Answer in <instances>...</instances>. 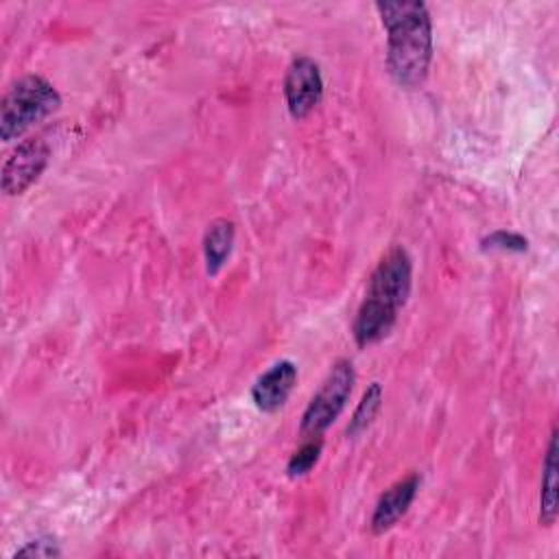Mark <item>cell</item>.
<instances>
[{"mask_svg": "<svg viewBox=\"0 0 559 559\" xmlns=\"http://www.w3.org/2000/svg\"><path fill=\"white\" fill-rule=\"evenodd\" d=\"M413 284V262L402 245L391 247L376 264L365 299L356 312L352 332L358 347L373 345L389 336L404 308Z\"/></svg>", "mask_w": 559, "mask_h": 559, "instance_id": "6da1fadb", "label": "cell"}, {"mask_svg": "<svg viewBox=\"0 0 559 559\" xmlns=\"http://www.w3.org/2000/svg\"><path fill=\"white\" fill-rule=\"evenodd\" d=\"M386 28V66L402 87L424 83L432 59V24L424 2H378Z\"/></svg>", "mask_w": 559, "mask_h": 559, "instance_id": "7a4b0ae2", "label": "cell"}, {"mask_svg": "<svg viewBox=\"0 0 559 559\" xmlns=\"http://www.w3.org/2000/svg\"><path fill=\"white\" fill-rule=\"evenodd\" d=\"M61 96L52 83L39 74L17 79L4 94L0 105V138L11 142L24 135L31 127L55 114Z\"/></svg>", "mask_w": 559, "mask_h": 559, "instance_id": "3957f363", "label": "cell"}, {"mask_svg": "<svg viewBox=\"0 0 559 559\" xmlns=\"http://www.w3.org/2000/svg\"><path fill=\"white\" fill-rule=\"evenodd\" d=\"M354 382H356L354 365L347 358H338L301 415L299 432L306 439L321 437L336 421V417L343 413L352 395Z\"/></svg>", "mask_w": 559, "mask_h": 559, "instance_id": "277c9868", "label": "cell"}, {"mask_svg": "<svg viewBox=\"0 0 559 559\" xmlns=\"http://www.w3.org/2000/svg\"><path fill=\"white\" fill-rule=\"evenodd\" d=\"M286 107L295 120L310 116L323 98V79L319 63L306 55L295 57L284 76Z\"/></svg>", "mask_w": 559, "mask_h": 559, "instance_id": "5b68a950", "label": "cell"}, {"mask_svg": "<svg viewBox=\"0 0 559 559\" xmlns=\"http://www.w3.org/2000/svg\"><path fill=\"white\" fill-rule=\"evenodd\" d=\"M50 148L41 138H28L7 157L2 166V190L7 194H22L31 183L39 179L48 166Z\"/></svg>", "mask_w": 559, "mask_h": 559, "instance_id": "8992f818", "label": "cell"}, {"mask_svg": "<svg viewBox=\"0 0 559 559\" xmlns=\"http://www.w3.org/2000/svg\"><path fill=\"white\" fill-rule=\"evenodd\" d=\"M297 384V365L293 360H280L269 367L251 386L253 404L262 413H275L282 408Z\"/></svg>", "mask_w": 559, "mask_h": 559, "instance_id": "52a82bcc", "label": "cell"}, {"mask_svg": "<svg viewBox=\"0 0 559 559\" xmlns=\"http://www.w3.org/2000/svg\"><path fill=\"white\" fill-rule=\"evenodd\" d=\"M421 478L417 474H408L406 478L397 480L395 485H391L376 502L373 515H371V531L376 535L389 531L391 526L397 524V520L408 511V507L413 504L417 489H419Z\"/></svg>", "mask_w": 559, "mask_h": 559, "instance_id": "ba28073f", "label": "cell"}, {"mask_svg": "<svg viewBox=\"0 0 559 559\" xmlns=\"http://www.w3.org/2000/svg\"><path fill=\"white\" fill-rule=\"evenodd\" d=\"M236 238V227L227 218H216L207 225L205 238H203V255H205V271L207 275H216L227 258L231 255Z\"/></svg>", "mask_w": 559, "mask_h": 559, "instance_id": "9c48e42d", "label": "cell"}, {"mask_svg": "<svg viewBox=\"0 0 559 559\" xmlns=\"http://www.w3.org/2000/svg\"><path fill=\"white\" fill-rule=\"evenodd\" d=\"M542 485H539V522L544 526L555 524L557 520V430H552L544 467H542Z\"/></svg>", "mask_w": 559, "mask_h": 559, "instance_id": "30bf717a", "label": "cell"}, {"mask_svg": "<svg viewBox=\"0 0 559 559\" xmlns=\"http://www.w3.org/2000/svg\"><path fill=\"white\" fill-rule=\"evenodd\" d=\"M380 406H382V386H380V382H371L365 389V393L347 424V437L362 435L373 424L376 415L380 413Z\"/></svg>", "mask_w": 559, "mask_h": 559, "instance_id": "8fae6325", "label": "cell"}, {"mask_svg": "<svg viewBox=\"0 0 559 559\" xmlns=\"http://www.w3.org/2000/svg\"><path fill=\"white\" fill-rule=\"evenodd\" d=\"M321 448H323L321 437H312V439H308L299 450H295L293 456L288 459V465H286L288 476H290V478H297V476L308 474V472L317 465V461H319V456H321Z\"/></svg>", "mask_w": 559, "mask_h": 559, "instance_id": "7c38bea8", "label": "cell"}, {"mask_svg": "<svg viewBox=\"0 0 559 559\" xmlns=\"http://www.w3.org/2000/svg\"><path fill=\"white\" fill-rule=\"evenodd\" d=\"M483 249H500V251H526L528 240L522 234L498 229L483 238Z\"/></svg>", "mask_w": 559, "mask_h": 559, "instance_id": "4fadbf2b", "label": "cell"}, {"mask_svg": "<svg viewBox=\"0 0 559 559\" xmlns=\"http://www.w3.org/2000/svg\"><path fill=\"white\" fill-rule=\"evenodd\" d=\"M59 555H61L59 546L55 544V539H48V537L26 542V546H22L15 552V557H59Z\"/></svg>", "mask_w": 559, "mask_h": 559, "instance_id": "5bb4252c", "label": "cell"}]
</instances>
